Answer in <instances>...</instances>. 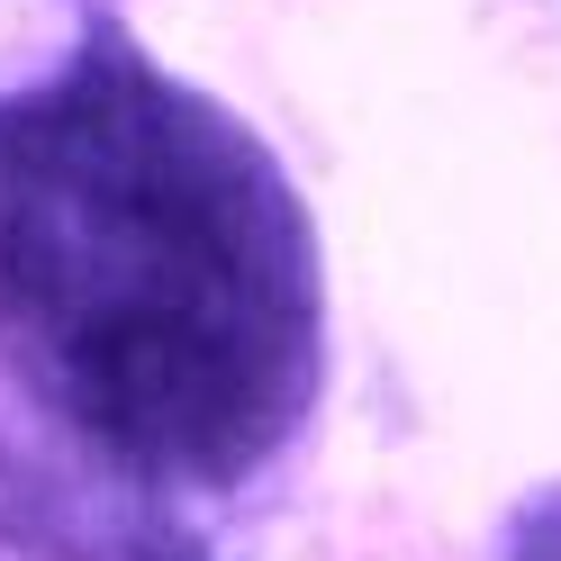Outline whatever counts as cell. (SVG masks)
I'll list each match as a JSON object with an SVG mask.
<instances>
[{
    "label": "cell",
    "mask_w": 561,
    "mask_h": 561,
    "mask_svg": "<svg viewBox=\"0 0 561 561\" xmlns=\"http://www.w3.org/2000/svg\"><path fill=\"white\" fill-rule=\"evenodd\" d=\"M0 363L163 489L254 480L318 399L327 272L290 172L110 27L0 91Z\"/></svg>",
    "instance_id": "obj_1"
},
{
    "label": "cell",
    "mask_w": 561,
    "mask_h": 561,
    "mask_svg": "<svg viewBox=\"0 0 561 561\" xmlns=\"http://www.w3.org/2000/svg\"><path fill=\"white\" fill-rule=\"evenodd\" d=\"M507 561H561V489H543V499L516 516V535H507Z\"/></svg>",
    "instance_id": "obj_2"
}]
</instances>
